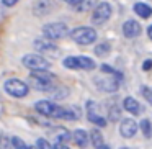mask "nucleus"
Wrapping results in <instances>:
<instances>
[{"label": "nucleus", "mask_w": 152, "mask_h": 149, "mask_svg": "<svg viewBox=\"0 0 152 149\" xmlns=\"http://www.w3.org/2000/svg\"><path fill=\"white\" fill-rule=\"evenodd\" d=\"M141 90H142V93H144V97L147 98V102H149V103H152V90H149L147 87H142Z\"/></svg>", "instance_id": "obj_29"}, {"label": "nucleus", "mask_w": 152, "mask_h": 149, "mask_svg": "<svg viewBox=\"0 0 152 149\" xmlns=\"http://www.w3.org/2000/svg\"><path fill=\"white\" fill-rule=\"evenodd\" d=\"M139 128H141L142 134H144L145 138H151L152 136V126H151V121H149V120H142V121L139 123Z\"/></svg>", "instance_id": "obj_24"}, {"label": "nucleus", "mask_w": 152, "mask_h": 149, "mask_svg": "<svg viewBox=\"0 0 152 149\" xmlns=\"http://www.w3.org/2000/svg\"><path fill=\"white\" fill-rule=\"evenodd\" d=\"M147 36H149V38H151V40H152V25H151V26L147 28Z\"/></svg>", "instance_id": "obj_33"}, {"label": "nucleus", "mask_w": 152, "mask_h": 149, "mask_svg": "<svg viewBox=\"0 0 152 149\" xmlns=\"http://www.w3.org/2000/svg\"><path fill=\"white\" fill-rule=\"evenodd\" d=\"M69 33V28H67L66 23H61V21H54V23H48L43 26V34L51 41L56 40H62V38L67 36Z\"/></svg>", "instance_id": "obj_3"}, {"label": "nucleus", "mask_w": 152, "mask_h": 149, "mask_svg": "<svg viewBox=\"0 0 152 149\" xmlns=\"http://www.w3.org/2000/svg\"><path fill=\"white\" fill-rule=\"evenodd\" d=\"M110 51H111V44H110L108 41H105V43H100V44H96V46H95V54H96V56H100V57L106 56Z\"/></svg>", "instance_id": "obj_22"}, {"label": "nucleus", "mask_w": 152, "mask_h": 149, "mask_svg": "<svg viewBox=\"0 0 152 149\" xmlns=\"http://www.w3.org/2000/svg\"><path fill=\"white\" fill-rule=\"evenodd\" d=\"M82 116V112H80L79 106H67L64 108L62 106V113H61V118L62 120H70V121H75Z\"/></svg>", "instance_id": "obj_17"}, {"label": "nucleus", "mask_w": 152, "mask_h": 149, "mask_svg": "<svg viewBox=\"0 0 152 149\" xmlns=\"http://www.w3.org/2000/svg\"><path fill=\"white\" fill-rule=\"evenodd\" d=\"M20 0H2V4L5 5V7H13V5H17Z\"/></svg>", "instance_id": "obj_32"}, {"label": "nucleus", "mask_w": 152, "mask_h": 149, "mask_svg": "<svg viewBox=\"0 0 152 149\" xmlns=\"http://www.w3.org/2000/svg\"><path fill=\"white\" fill-rule=\"evenodd\" d=\"M77 61H79V69H83V70L95 69V61L90 59V57H87V56H77Z\"/></svg>", "instance_id": "obj_21"}, {"label": "nucleus", "mask_w": 152, "mask_h": 149, "mask_svg": "<svg viewBox=\"0 0 152 149\" xmlns=\"http://www.w3.org/2000/svg\"><path fill=\"white\" fill-rule=\"evenodd\" d=\"M62 64H64V67H67V69H74V70L79 69V61H77V56L66 57V59L62 61Z\"/></svg>", "instance_id": "obj_23"}, {"label": "nucleus", "mask_w": 152, "mask_h": 149, "mask_svg": "<svg viewBox=\"0 0 152 149\" xmlns=\"http://www.w3.org/2000/svg\"><path fill=\"white\" fill-rule=\"evenodd\" d=\"M96 4H98V0H75L72 4V7L75 12L83 13V12H90L92 8H95Z\"/></svg>", "instance_id": "obj_16"}, {"label": "nucleus", "mask_w": 152, "mask_h": 149, "mask_svg": "<svg viewBox=\"0 0 152 149\" xmlns=\"http://www.w3.org/2000/svg\"><path fill=\"white\" fill-rule=\"evenodd\" d=\"M70 38L79 44H92L96 41V31L90 26H77L70 31Z\"/></svg>", "instance_id": "obj_2"}, {"label": "nucleus", "mask_w": 152, "mask_h": 149, "mask_svg": "<svg viewBox=\"0 0 152 149\" xmlns=\"http://www.w3.org/2000/svg\"><path fill=\"white\" fill-rule=\"evenodd\" d=\"M54 8L53 0H38L33 7V13L36 17H43V15H48L51 10Z\"/></svg>", "instance_id": "obj_13"}, {"label": "nucleus", "mask_w": 152, "mask_h": 149, "mask_svg": "<svg viewBox=\"0 0 152 149\" xmlns=\"http://www.w3.org/2000/svg\"><path fill=\"white\" fill-rule=\"evenodd\" d=\"M36 148H43V149H51L53 148V144H51L49 141H46L44 138H39L36 141Z\"/></svg>", "instance_id": "obj_28"}, {"label": "nucleus", "mask_w": 152, "mask_h": 149, "mask_svg": "<svg viewBox=\"0 0 152 149\" xmlns=\"http://www.w3.org/2000/svg\"><path fill=\"white\" fill-rule=\"evenodd\" d=\"M119 116H121V112H119V108L116 105H113L111 108H110V121H118Z\"/></svg>", "instance_id": "obj_27"}, {"label": "nucleus", "mask_w": 152, "mask_h": 149, "mask_svg": "<svg viewBox=\"0 0 152 149\" xmlns=\"http://www.w3.org/2000/svg\"><path fill=\"white\" fill-rule=\"evenodd\" d=\"M90 141H92L93 148H98V149H108V146L103 142V136L98 129H92L90 131Z\"/></svg>", "instance_id": "obj_18"}, {"label": "nucleus", "mask_w": 152, "mask_h": 149, "mask_svg": "<svg viewBox=\"0 0 152 149\" xmlns=\"http://www.w3.org/2000/svg\"><path fill=\"white\" fill-rule=\"evenodd\" d=\"M119 133H121V136H123V138H126V139L132 138V136L137 133V123H136L132 118L123 120L121 125H119Z\"/></svg>", "instance_id": "obj_11"}, {"label": "nucleus", "mask_w": 152, "mask_h": 149, "mask_svg": "<svg viewBox=\"0 0 152 149\" xmlns=\"http://www.w3.org/2000/svg\"><path fill=\"white\" fill-rule=\"evenodd\" d=\"M72 141L75 142L77 146L83 148V146H87V142H88V134H87V131H83V129H75V131L72 133Z\"/></svg>", "instance_id": "obj_19"}, {"label": "nucleus", "mask_w": 152, "mask_h": 149, "mask_svg": "<svg viewBox=\"0 0 152 149\" xmlns=\"http://www.w3.org/2000/svg\"><path fill=\"white\" fill-rule=\"evenodd\" d=\"M64 2H67V4H70V5H72L74 2H75V0H64Z\"/></svg>", "instance_id": "obj_34"}, {"label": "nucleus", "mask_w": 152, "mask_h": 149, "mask_svg": "<svg viewBox=\"0 0 152 149\" xmlns=\"http://www.w3.org/2000/svg\"><path fill=\"white\" fill-rule=\"evenodd\" d=\"M34 108L38 113L44 116H49V118H61V113H62V106L56 105V103L49 102V100H41V102L34 103Z\"/></svg>", "instance_id": "obj_6"}, {"label": "nucleus", "mask_w": 152, "mask_h": 149, "mask_svg": "<svg viewBox=\"0 0 152 149\" xmlns=\"http://www.w3.org/2000/svg\"><path fill=\"white\" fill-rule=\"evenodd\" d=\"M53 138H54V142H53V148H57V149H64L67 146V142L72 139V134L67 131L66 128L62 126H57L54 128L53 131Z\"/></svg>", "instance_id": "obj_8"}, {"label": "nucleus", "mask_w": 152, "mask_h": 149, "mask_svg": "<svg viewBox=\"0 0 152 149\" xmlns=\"http://www.w3.org/2000/svg\"><path fill=\"white\" fill-rule=\"evenodd\" d=\"M100 69H102V72H105V74H110V76H116L118 79H121V77H123L121 74L118 72V70H115L111 66H108V64H103V66L100 67Z\"/></svg>", "instance_id": "obj_26"}, {"label": "nucleus", "mask_w": 152, "mask_h": 149, "mask_svg": "<svg viewBox=\"0 0 152 149\" xmlns=\"http://www.w3.org/2000/svg\"><path fill=\"white\" fill-rule=\"evenodd\" d=\"M28 89H30V85L25 84L23 80H20V79H8L7 82H5V92H7L8 95L15 97V98H23V97H26Z\"/></svg>", "instance_id": "obj_4"}, {"label": "nucleus", "mask_w": 152, "mask_h": 149, "mask_svg": "<svg viewBox=\"0 0 152 149\" xmlns=\"http://www.w3.org/2000/svg\"><path fill=\"white\" fill-rule=\"evenodd\" d=\"M142 69L147 72V70H151L152 69V59H147V61H144V64H142Z\"/></svg>", "instance_id": "obj_31"}, {"label": "nucleus", "mask_w": 152, "mask_h": 149, "mask_svg": "<svg viewBox=\"0 0 152 149\" xmlns=\"http://www.w3.org/2000/svg\"><path fill=\"white\" fill-rule=\"evenodd\" d=\"M134 12L141 18H149L152 15V8L149 7L147 4H144V2H137V4H134Z\"/></svg>", "instance_id": "obj_20"}, {"label": "nucleus", "mask_w": 152, "mask_h": 149, "mask_svg": "<svg viewBox=\"0 0 152 149\" xmlns=\"http://www.w3.org/2000/svg\"><path fill=\"white\" fill-rule=\"evenodd\" d=\"M123 106H124V110L129 112L131 115H139V113H142V106L139 105V102L136 98H132V97H126V98L123 100Z\"/></svg>", "instance_id": "obj_15"}, {"label": "nucleus", "mask_w": 152, "mask_h": 149, "mask_svg": "<svg viewBox=\"0 0 152 149\" xmlns=\"http://www.w3.org/2000/svg\"><path fill=\"white\" fill-rule=\"evenodd\" d=\"M10 144H12V148H18V149H28L30 148L25 141H21L20 138H15V136L10 139Z\"/></svg>", "instance_id": "obj_25"}, {"label": "nucleus", "mask_w": 152, "mask_h": 149, "mask_svg": "<svg viewBox=\"0 0 152 149\" xmlns=\"http://www.w3.org/2000/svg\"><path fill=\"white\" fill-rule=\"evenodd\" d=\"M123 34H124L126 38H129V40L137 38L139 34H141V25H139L136 20L124 21V25H123Z\"/></svg>", "instance_id": "obj_12"}, {"label": "nucleus", "mask_w": 152, "mask_h": 149, "mask_svg": "<svg viewBox=\"0 0 152 149\" xmlns=\"http://www.w3.org/2000/svg\"><path fill=\"white\" fill-rule=\"evenodd\" d=\"M28 85L36 90H53L54 89V76L48 72V69H36L31 70V76L28 79Z\"/></svg>", "instance_id": "obj_1"}, {"label": "nucleus", "mask_w": 152, "mask_h": 149, "mask_svg": "<svg viewBox=\"0 0 152 149\" xmlns=\"http://www.w3.org/2000/svg\"><path fill=\"white\" fill-rule=\"evenodd\" d=\"M34 48H36L41 54H57L59 53V48L54 43H48V41H41V40L34 41Z\"/></svg>", "instance_id": "obj_14"}, {"label": "nucleus", "mask_w": 152, "mask_h": 149, "mask_svg": "<svg viewBox=\"0 0 152 149\" xmlns=\"http://www.w3.org/2000/svg\"><path fill=\"white\" fill-rule=\"evenodd\" d=\"M87 118H88V121H92L93 125L100 126V128H103V126H106V120L103 118V116H100L98 113H96V103L95 102H87Z\"/></svg>", "instance_id": "obj_10"}, {"label": "nucleus", "mask_w": 152, "mask_h": 149, "mask_svg": "<svg viewBox=\"0 0 152 149\" xmlns=\"http://www.w3.org/2000/svg\"><path fill=\"white\" fill-rule=\"evenodd\" d=\"M21 62H23L25 67H28V69H31V70L49 69V66H51L49 61H48L46 57L39 56V54H26V56H23Z\"/></svg>", "instance_id": "obj_7"}, {"label": "nucleus", "mask_w": 152, "mask_h": 149, "mask_svg": "<svg viewBox=\"0 0 152 149\" xmlns=\"http://www.w3.org/2000/svg\"><path fill=\"white\" fill-rule=\"evenodd\" d=\"M113 13V8L108 2H98L95 5V10H93V15H92V23L93 25H103L105 21L110 20Z\"/></svg>", "instance_id": "obj_5"}, {"label": "nucleus", "mask_w": 152, "mask_h": 149, "mask_svg": "<svg viewBox=\"0 0 152 149\" xmlns=\"http://www.w3.org/2000/svg\"><path fill=\"white\" fill-rule=\"evenodd\" d=\"M119 80L116 76H111V77H105V79H95L96 82V87H98L100 90H103V92H108V93H113L116 92V90L119 89Z\"/></svg>", "instance_id": "obj_9"}, {"label": "nucleus", "mask_w": 152, "mask_h": 149, "mask_svg": "<svg viewBox=\"0 0 152 149\" xmlns=\"http://www.w3.org/2000/svg\"><path fill=\"white\" fill-rule=\"evenodd\" d=\"M0 148H12L10 139H7L5 136H2V138H0Z\"/></svg>", "instance_id": "obj_30"}]
</instances>
